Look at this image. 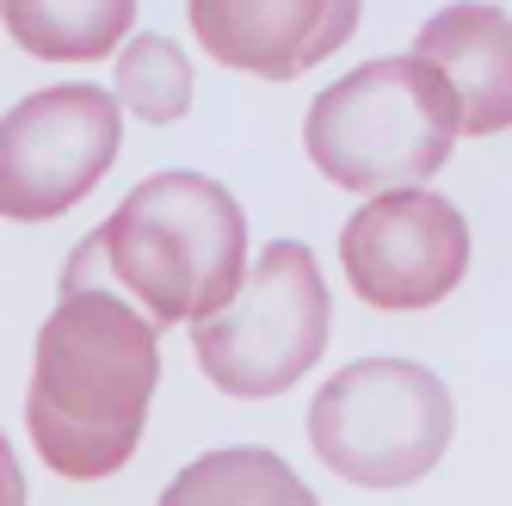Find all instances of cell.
Listing matches in <instances>:
<instances>
[{"mask_svg": "<svg viewBox=\"0 0 512 506\" xmlns=\"http://www.w3.org/2000/svg\"><path fill=\"white\" fill-rule=\"evenodd\" d=\"M105 272L149 309L155 328L216 315L247 272V216L229 186L204 173H155L105 216Z\"/></svg>", "mask_w": 512, "mask_h": 506, "instance_id": "cell-2", "label": "cell"}, {"mask_svg": "<svg viewBox=\"0 0 512 506\" xmlns=\"http://www.w3.org/2000/svg\"><path fill=\"white\" fill-rule=\"evenodd\" d=\"M25 500V476H19V457H13V445L0 439V506H19Z\"/></svg>", "mask_w": 512, "mask_h": 506, "instance_id": "cell-14", "label": "cell"}, {"mask_svg": "<svg viewBox=\"0 0 512 506\" xmlns=\"http://www.w3.org/2000/svg\"><path fill=\"white\" fill-rule=\"evenodd\" d=\"M327 278L303 241H272L235 284V297L192 321L198 371L223 395H284L327 346Z\"/></svg>", "mask_w": 512, "mask_h": 506, "instance_id": "cell-5", "label": "cell"}, {"mask_svg": "<svg viewBox=\"0 0 512 506\" xmlns=\"http://www.w3.org/2000/svg\"><path fill=\"white\" fill-rule=\"evenodd\" d=\"M99 272H105V241H99V229L68 253V266H62V291H87V284H99Z\"/></svg>", "mask_w": 512, "mask_h": 506, "instance_id": "cell-13", "label": "cell"}, {"mask_svg": "<svg viewBox=\"0 0 512 506\" xmlns=\"http://www.w3.org/2000/svg\"><path fill=\"white\" fill-rule=\"evenodd\" d=\"M192 500H284V506H309L315 488L290 476V463L260 451V445H235V451H210L192 469H179L167 482V506H192Z\"/></svg>", "mask_w": 512, "mask_h": 506, "instance_id": "cell-11", "label": "cell"}, {"mask_svg": "<svg viewBox=\"0 0 512 506\" xmlns=\"http://www.w3.org/2000/svg\"><path fill=\"white\" fill-rule=\"evenodd\" d=\"M198 44L260 81H297L358 31V0H186Z\"/></svg>", "mask_w": 512, "mask_h": 506, "instance_id": "cell-8", "label": "cell"}, {"mask_svg": "<svg viewBox=\"0 0 512 506\" xmlns=\"http://www.w3.org/2000/svg\"><path fill=\"white\" fill-rule=\"evenodd\" d=\"M451 389L414 358H358L309 402V445L334 476L358 488H408L432 476L451 445Z\"/></svg>", "mask_w": 512, "mask_h": 506, "instance_id": "cell-4", "label": "cell"}, {"mask_svg": "<svg viewBox=\"0 0 512 506\" xmlns=\"http://www.w3.org/2000/svg\"><path fill=\"white\" fill-rule=\"evenodd\" d=\"M155 383L161 340L149 315L105 284L62 291L38 334V358H31V445L68 482L118 476L142 439Z\"/></svg>", "mask_w": 512, "mask_h": 506, "instance_id": "cell-1", "label": "cell"}, {"mask_svg": "<svg viewBox=\"0 0 512 506\" xmlns=\"http://www.w3.org/2000/svg\"><path fill=\"white\" fill-rule=\"evenodd\" d=\"M118 105L142 124H179L192 112V62L161 31H130L118 50Z\"/></svg>", "mask_w": 512, "mask_h": 506, "instance_id": "cell-12", "label": "cell"}, {"mask_svg": "<svg viewBox=\"0 0 512 506\" xmlns=\"http://www.w3.org/2000/svg\"><path fill=\"white\" fill-rule=\"evenodd\" d=\"M414 56L432 62L457 87L463 136L512 130V13L506 7H494V0H451V7H438L420 25Z\"/></svg>", "mask_w": 512, "mask_h": 506, "instance_id": "cell-9", "label": "cell"}, {"mask_svg": "<svg viewBox=\"0 0 512 506\" xmlns=\"http://www.w3.org/2000/svg\"><path fill=\"white\" fill-rule=\"evenodd\" d=\"M463 136V105L457 87L432 62L408 56H377L352 68L346 81L321 87L309 105V161L321 179L340 192H389V186H420L451 161Z\"/></svg>", "mask_w": 512, "mask_h": 506, "instance_id": "cell-3", "label": "cell"}, {"mask_svg": "<svg viewBox=\"0 0 512 506\" xmlns=\"http://www.w3.org/2000/svg\"><path fill=\"white\" fill-rule=\"evenodd\" d=\"M13 44L44 56V62H93L112 56L130 25H136V0H0Z\"/></svg>", "mask_w": 512, "mask_h": 506, "instance_id": "cell-10", "label": "cell"}, {"mask_svg": "<svg viewBox=\"0 0 512 506\" xmlns=\"http://www.w3.org/2000/svg\"><path fill=\"white\" fill-rule=\"evenodd\" d=\"M346 284L377 309H432L469 272V223L451 198L426 186L371 192L340 235Z\"/></svg>", "mask_w": 512, "mask_h": 506, "instance_id": "cell-7", "label": "cell"}, {"mask_svg": "<svg viewBox=\"0 0 512 506\" xmlns=\"http://www.w3.org/2000/svg\"><path fill=\"white\" fill-rule=\"evenodd\" d=\"M124 142V105L93 81H68L19 99L0 118V216L50 223L75 210Z\"/></svg>", "mask_w": 512, "mask_h": 506, "instance_id": "cell-6", "label": "cell"}]
</instances>
